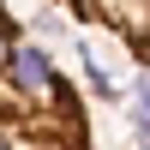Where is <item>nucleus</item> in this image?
I'll use <instances>...</instances> for the list:
<instances>
[{"label": "nucleus", "mask_w": 150, "mask_h": 150, "mask_svg": "<svg viewBox=\"0 0 150 150\" xmlns=\"http://www.w3.org/2000/svg\"><path fill=\"white\" fill-rule=\"evenodd\" d=\"M0 150H90V114L72 78L24 42L6 18V78H0Z\"/></svg>", "instance_id": "1"}, {"label": "nucleus", "mask_w": 150, "mask_h": 150, "mask_svg": "<svg viewBox=\"0 0 150 150\" xmlns=\"http://www.w3.org/2000/svg\"><path fill=\"white\" fill-rule=\"evenodd\" d=\"M60 12H72L90 30H108L132 60L150 72V0H54Z\"/></svg>", "instance_id": "2"}, {"label": "nucleus", "mask_w": 150, "mask_h": 150, "mask_svg": "<svg viewBox=\"0 0 150 150\" xmlns=\"http://www.w3.org/2000/svg\"><path fill=\"white\" fill-rule=\"evenodd\" d=\"M144 96H150V90H144Z\"/></svg>", "instance_id": "3"}]
</instances>
